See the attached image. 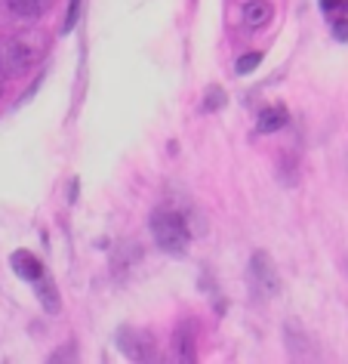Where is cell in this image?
Wrapping results in <instances>:
<instances>
[{"label": "cell", "mask_w": 348, "mask_h": 364, "mask_svg": "<svg viewBox=\"0 0 348 364\" xmlns=\"http://www.w3.org/2000/svg\"><path fill=\"white\" fill-rule=\"evenodd\" d=\"M43 41L34 31L10 34L0 41V75L4 77H22L40 62Z\"/></svg>", "instance_id": "cell-1"}, {"label": "cell", "mask_w": 348, "mask_h": 364, "mask_svg": "<svg viewBox=\"0 0 348 364\" xmlns=\"http://www.w3.org/2000/svg\"><path fill=\"white\" fill-rule=\"evenodd\" d=\"M148 229H151L154 244H158L163 253H170V257L185 253L191 244L188 220L179 210H173V207H154L148 216Z\"/></svg>", "instance_id": "cell-2"}, {"label": "cell", "mask_w": 348, "mask_h": 364, "mask_svg": "<svg viewBox=\"0 0 348 364\" xmlns=\"http://www.w3.org/2000/svg\"><path fill=\"white\" fill-rule=\"evenodd\" d=\"M246 287H250V296L256 303H268L281 294V275L274 259L265 250H256L250 257V266H246Z\"/></svg>", "instance_id": "cell-3"}, {"label": "cell", "mask_w": 348, "mask_h": 364, "mask_svg": "<svg viewBox=\"0 0 348 364\" xmlns=\"http://www.w3.org/2000/svg\"><path fill=\"white\" fill-rule=\"evenodd\" d=\"M117 349L124 352L126 361H136V364L161 361L154 336L148 331H139V327H121V331H117Z\"/></svg>", "instance_id": "cell-4"}, {"label": "cell", "mask_w": 348, "mask_h": 364, "mask_svg": "<svg viewBox=\"0 0 348 364\" xmlns=\"http://www.w3.org/2000/svg\"><path fill=\"white\" fill-rule=\"evenodd\" d=\"M173 358L182 364L197 361V324L191 321H179L176 331H173Z\"/></svg>", "instance_id": "cell-5"}, {"label": "cell", "mask_w": 348, "mask_h": 364, "mask_svg": "<svg viewBox=\"0 0 348 364\" xmlns=\"http://www.w3.org/2000/svg\"><path fill=\"white\" fill-rule=\"evenodd\" d=\"M142 262V244L139 241H121L112 253V275L114 278H130L133 269Z\"/></svg>", "instance_id": "cell-6"}, {"label": "cell", "mask_w": 348, "mask_h": 364, "mask_svg": "<svg viewBox=\"0 0 348 364\" xmlns=\"http://www.w3.org/2000/svg\"><path fill=\"white\" fill-rule=\"evenodd\" d=\"M283 346H287L290 358L293 361H305L311 358V340H308V331H302L299 321H287L283 324Z\"/></svg>", "instance_id": "cell-7"}, {"label": "cell", "mask_w": 348, "mask_h": 364, "mask_svg": "<svg viewBox=\"0 0 348 364\" xmlns=\"http://www.w3.org/2000/svg\"><path fill=\"white\" fill-rule=\"evenodd\" d=\"M31 284H34V294H38V303L43 306V312H47V315H59L62 312V296H59L56 281L47 278V275H40V278H34Z\"/></svg>", "instance_id": "cell-8"}, {"label": "cell", "mask_w": 348, "mask_h": 364, "mask_svg": "<svg viewBox=\"0 0 348 364\" xmlns=\"http://www.w3.org/2000/svg\"><path fill=\"white\" fill-rule=\"evenodd\" d=\"M241 16H244V25H246V28L259 31V28H265V25L271 22L274 10H271L268 0H246L244 10H241Z\"/></svg>", "instance_id": "cell-9"}, {"label": "cell", "mask_w": 348, "mask_h": 364, "mask_svg": "<svg viewBox=\"0 0 348 364\" xmlns=\"http://www.w3.org/2000/svg\"><path fill=\"white\" fill-rule=\"evenodd\" d=\"M4 4H6V10H10L13 19L31 22V19H40V16L50 10L53 0H4Z\"/></svg>", "instance_id": "cell-10"}, {"label": "cell", "mask_w": 348, "mask_h": 364, "mask_svg": "<svg viewBox=\"0 0 348 364\" xmlns=\"http://www.w3.org/2000/svg\"><path fill=\"white\" fill-rule=\"evenodd\" d=\"M13 272H16L19 278H25V281H34V278L43 275V266H40V259L34 257V253L16 250V253H13Z\"/></svg>", "instance_id": "cell-11"}, {"label": "cell", "mask_w": 348, "mask_h": 364, "mask_svg": "<svg viewBox=\"0 0 348 364\" xmlns=\"http://www.w3.org/2000/svg\"><path fill=\"white\" fill-rule=\"evenodd\" d=\"M287 117L290 114H287V108H283V105H268L259 114V121H256V130H259V133H278V130H283Z\"/></svg>", "instance_id": "cell-12"}, {"label": "cell", "mask_w": 348, "mask_h": 364, "mask_svg": "<svg viewBox=\"0 0 348 364\" xmlns=\"http://www.w3.org/2000/svg\"><path fill=\"white\" fill-rule=\"evenodd\" d=\"M299 161H296V154H281V182L283 186H296V179H299Z\"/></svg>", "instance_id": "cell-13"}, {"label": "cell", "mask_w": 348, "mask_h": 364, "mask_svg": "<svg viewBox=\"0 0 348 364\" xmlns=\"http://www.w3.org/2000/svg\"><path fill=\"white\" fill-rule=\"evenodd\" d=\"M225 102H228L225 90L219 87V84H210V90L204 93V112H222Z\"/></svg>", "instance_id": "cell-14"}, {"label": "cell", "mask_w": 348, "mask_h": 364, "mask_svg": "<svg viewBox=\"0 0 348 364\" xmlns=\"http://www.w3.org/2000/svg\"><path fill=\"white\" fill-rule=\"evenodd\" d=\"M259 65H262V53H244V56L234 62V71L237 75H253Z\"/></svg>", "instance_id": "cell-15"}, {"label": "cell", "mask_w": 348, "mask_h": 364, "mask_svg": "<svg viewBox=\"0 0 348 364\" xmlns=\"http://www.w3.org/2000/svg\"><path fill=\"white\" fill-rule=\"evenodd\" d=\"M77 19H80V0H68V13H65V22H62V34L75 31Z\"/></svg>", "instance_id": "cell-16"}, {"label": "cell", "mask_w": 348, "mask_h": 364, "mask_svg": "<svg viewBox=\"0 0 348 364\" xmlns=\"http://www.w3.org/2000/svg\"><path fill=\"white\" fill-rule=\"evenodd\" d=\"M320 6H324L327 13H342V10H348V0H320Z\"/></svg>", "instance_id": "cell-17"}, {"label": "cell", "mask_w": 348, "mask_h": 364, "mask_svg": "<svg viewBox=\"0 0 348 364\" xmlns=\"http://www.w3.org/2000/svg\"><path fill=\"white\" fill-rule=\"evenodd\" d=\"M333 34H336V41H348V19H336Z\"/></svg>", "instance_id": "cell-18"}, {"label": "cell", "mask_w": 348, "mask_h": 364, "mask_svg": "<svg viewBox=\"0 0 348 364\" xmlns=\"http://www.w3.org/2000/svg\"><path fill=\"white\" fill-rule=\"evenodd\" d=\"M4 90H6V77L0 75V96H4Z\"/></svg>", "instance_id": "cell-19"}]
</instances>
